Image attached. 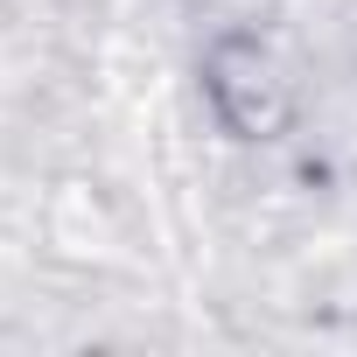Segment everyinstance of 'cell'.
I'll list each match as a JSON object with an SVG mask.
<instances>
[{"label": "cell", "mask_w": 357, "mask_h": 357, "mask_svg": "<svg viewBox=\"0 0 357 357\" xmlns=\"http://www.w3.org/2000/svg\"><path fill=\"white\" fill-rule=\"evenodd\" d=\"M204 98L231 140H280L294 126V70L266 36H218L204 63Z\"/></svg>", "instance_id": "obj_1"}]
</instances>
